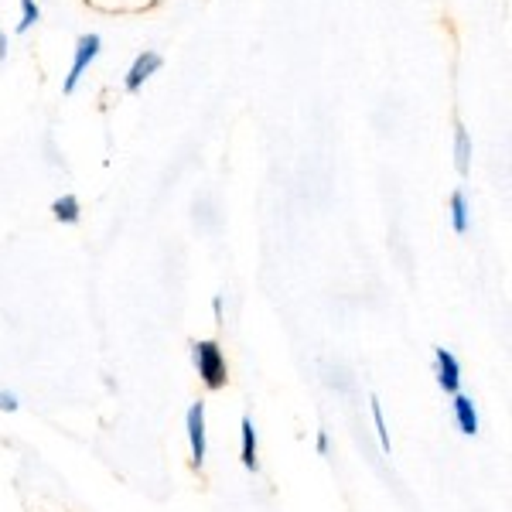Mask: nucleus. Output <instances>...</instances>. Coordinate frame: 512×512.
Instances as JSON below:
<instances>
[{"mask_svg": "<svg viewBox=\"0 0 512 512\" xmlns=\"http://www.w3.org/2000/svg\"><path fill=\"white\" fill-rule=\"evenodd\" d=\"M192 362H195V373L202 379L205 390L209 393L226 390L229 362H226V349H222L216 338H198V342H192Z\"/></svg>", "mask_w": 512, "mask_h": 512, "instance_id": "f257e3e1", "label": "nucleus"}, {"mask_svg": "<svg viewBox=\"0 0 512 512\" xmlns=\"http://www.w3.org/2000/svg\"><path fill=\"white\" fill-rule=\"evenodd\" d=\"M99 52H103V38L96 35V31H89V35H79L76 48H72V65H69V76L62 82V93L72 96L79 89L82 76L89 72V65L99 59Z\"/></svg>", "mask_w": 512, "mask_h": 512, "instance_id": "f03ea898", "label": "nucleus"}, {"mask_svg": "<svg viewBox=\"0 0 512 512\" xmlns=\"http://www.w3.org/2000/svg\"><path fill=\"white\" fill-rule=\"evenodd\" d=\"M41 21V7H38V0H21V21H18V35H24V31H31L35 24Z\"/></svg>", "mask_w": 512, "mask_h": 512, "instance_id": "f8f14e48", "label": "nucleus"}, {"mask_svg": "<svg viewBox=\"0 0 512 512\" xmlns=\"http://www.w3.org/2000/svg\"><path fill=\"white\" fill-rule=\"evenodd\" d=\"M52 216H55V222H62V226H76L82 219V202L76 195H59L52 202Z\"/></svg>", "mask_w": 512, "mask_h": 512, "instance_id": "9d476101", "label": "nucleus"}, {"mask_svg": "<svg viewBox=\"0 0 512 512\" xmlns=\"http://www.w3.org/2000/svg\"><path fill=\"white\" fill-rule=\"evenodd\" d=\"M315 448H318V454H328V451H332V437H328V431H318Z\"/></svg>", "mask_w": 512, "mask_h": 512, "instance_id": "4468645a", "label": "nucleus"}, {"mask_svg": "<svg viewBox=\"0 0 512 512\" xmlns=\"http://www.w3.org/2000/svg\"><path fill=\"white\" fill-rule=\"evenodd\" d=\"M451 417H454V424H458V431L465 437H475L478 431H482V417H478V407H475V400L468 393H454L451 396Z\"/></svg>", "mask_w": 512, "mask_h": 512, "instance_id": "423d86ee", "label": "nucleus"}, {"mask_svg": "<svg viewBox=\"0 0 512 512\" xmlns=\"http://www.w3.org/2000/svg\"><path fill=\"white\" fill-rule=\"evenodd\" d=\"M239 461H243L246 472H260V437H256L253 417L239 420Z\"/></svg>", "mask_w": 512, "mask_h": 512, "instance_id": "0eeeda50", "label": "nucleus"}, {"mask_svg": "<svg viewBox=\"0 0 512 512\" xmlns=\"http://www.w3.org/2000/svg\"><path fill=\"white\" fill-rule=\"evenodd\" d=\"M454 168H458V175L472 171V134L465 130V123L454 127Z\"/></svg>", "mask_w": 512, "mask_h": 512, "instance_id": "1a4fd4ad", "label": "nucleus"}, {"mask_svg": "<svg viewBox=\"0 0 512 512\" xmlns=\"http://www.w3.org/2000/svg\"><path fill=\"white\" fill-rule=\"evenodd\" d=\"M18 410H21L18 393H11V390H0V414H18Z\"/></svg>", "mask_w": 512, "mask_h": 512, "instance_id": "ddd939ff", "label": "nucleus"}, {"mask_svg": "<svg viewBox=\"0 0 512 512\" xmlns=\"http://www.w3.org/2000/svg\"><path fill=\"white\" fill-rule=\"evenodd\" d=\"M434 376H437V386L448 396L461 393V362H458V355L451 349H444V345L434 349Z\"/></svg>", "mask_w": 512, "mask_h": 512, "instance_id": "39448f33", "label": "nucleus"}, {"mask_svg": "<svg viewBox=\"0 0 512 512\" xmlns=\"http://www.w3.org/2000/svg\"><path fill=\"white\" fill-rule=\"evenodd\" d=\"M7 48H11V41H7V31H0V62L7 59Z\"/></svg>", "mask_w": 512, "mask_h": 512, "instance_id": "2eb2a0df", "label": "nucleus"}, {"mask_svg": "<svg viewBox=\"0 0 512 512\" xmlns=\"http://www.w3.org/2000/svg\"><path fill=\"white\" fill-rule=\"evenodd\" d=\"M448 216H451V229L458 236H465L468 229H472V205H468V195L461 192H451V198H448Z\"/></svg>", "mask_w": 512, "mask_h": 512, "instance_id": "6e6552de", "label": "nucleus"}, {"mask_svg": "<svg viewBox=\"0 0 512 512\" xmlns=\"http://www.w3.org/2000/svg\"><path fill=\"white\" fill-rule=\"evenodd\" d=\"M161 65H164V59H161V52H154V48H144V52H137V59L130 62L127 76H123V89H127V93H140L147 79L158 76Z\"/></svg>", "mask_w": 512, "mask_h": 512, "instance_id": "20e7f679", "label": "nucleus"}, {"mask_svg": "<svg viewBox=\"0 0 512 512\" xmlns=\"http://www.w3.org/2000/svg\"><path fill=\"white\" fill-rule=\"evenodd\" d=\"M212 311H216V321H222V294L212 297Z\"/></svg>", "mask_w": 512, "mask_h": 512, "instance_id": "dca6fc26", "label": "nucleus"}, {"mask_svg": "<svg viewBox=\"0 0 512 512\" xmlns=\"http://www.w3.org/2000/svg\"><path fill=\"white\" fill-rule=\"evenodd\" d=\"M185 431H188V451H192V468L202 472L205 458H209V417H205V403L202 400L188 407Z\"/></svg>", "mask_w": 512, "mask_h": 512, "instance_id": "7ed1b4c3", "label": "nucleus"}, {"mask_svg": "<svg viewBox=\"0 0 512 512\" xmlns=\"http://www.w3.org/2000/svg\"><path fill=\"white\" fill-rule=\"evenodd\" d=\"M369 414H373V424H376V437H379V448L386 454L393 451L390 444V427H386V414H383V403L376 400V396H369Z\"/></svg>", "mask_w": 512, "mask_h": 512, "instance_id": "9b49d317", "label": "nucleus"}]
</instances>
